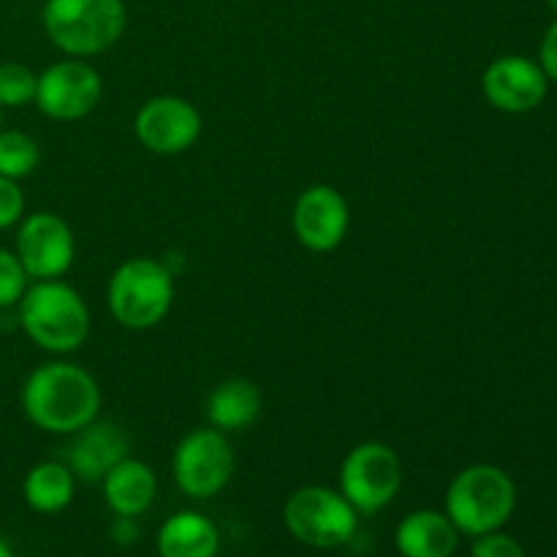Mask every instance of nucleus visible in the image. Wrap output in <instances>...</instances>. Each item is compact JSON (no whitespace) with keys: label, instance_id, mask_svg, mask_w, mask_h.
Here are the masks:
<instances>
[{"label":"nucleus","instance_id":"nucleus-7","mask_svg":"<svg viewBox=\"0 0 557 557\" xmlns=\"http://www.w3.org/2000/svg\"><path fill=\"white\" fill-rule=\"evenodd\" d=\"M403 487V462L392 446L364 441L354 446L341 466V493L357 515H379Z\"/></svg>","mask_w":557,"mask_h":557},{"label":"nucleus","instance_id":"nucleus-11","mask_svg":"<svg viewBox=\"0 0 557 557\" xmlns=\"http://www.w3.org/2000/svg\"><path fill=\"white\" fill-rule=\"evenodd\" d=\"M201 125L199 109L188 98L156 96L136 112L134 134L156 156H180L199 141Z\"/></svg>","mask_w":557,"mask_h":557},{"label":"nucleus","instance_id":"nucleus-19","mask_svg":"<svg viewBox=\"0 0 557 557\" xmlns=\"http://www.w3.org/2000/svg\"><path fill=\"white\" fill-rule=\"evenodd\" d=\"M22 493H25V504L38 515H60L74 500L76 476L65 462H38L27 471Z\"/></svg>","mask_w":557,"mask_h":557},{"label":"nucleus","instance_id":"nucleus-25","mask_svg":"<svg viewBox=\"0 0 557 557\" xmlns=\"http://www.w3.org/2000/svg\"><path fill=\"white\" fill-rule=\"evenodd\" d=\"M539 65H542V71L547 74V79L557 85V16L542 38V47H539Z\"/></svg>","mask_w":557,"mask_h":557},{"label":"nucleus","instance_id":"nucleus-10","mask_svg":"<svg viewBox=\"0 0 557 557\" xmlns=\"http://www.w3.org/2000/svg\"><path fill=\"white\" fill-rule=\"evenodd\" d=\"M14 253L30 281H58L74 264V232L54 212H33L20 221Z\"/></svg>","mask_w":557,"mask_h":557},{"label":"nucleus","instance_id":"nucleus-3","mask_svg":"<svg viewBox=\"0 0 557 557\" xmlns=\"http://www.w3.org/2000/svg\"><path fill=\"white\" fill-rule=\"evenodd\" d=\"M49 41L69 58H96L123 38L128 9L123 0H47L41 9Z\"/></svg>","mask_w":557,"mask_h":557},{"label":"nucleus","instance_id":"nucleus-6","mask_svg":"<svg viewBox=\"0 0 557 557\" xmlns=\"http://www.w3.org/2000/svg\"><path fill=\"white\" fill-rule=\"evenodd\" d=\"M283 520H286L288 533L305 547L335 549L351 542L359 515L343 498L341 490L310 484L288 495L283 506Z\"/></svg>","mask_w":557,"mask_h":557},{"label":"nucleus","instance_id":"nucleus-13","mask_svg":"<svg viewBox=\"0 0 557 557\" xmlns=\"http://www.w3.org/2000/svg\"><path fill=\"white\" fill-rule=\"evenodd\" d=\"M549 79L539 60L525 54H504L495 58L482 74V92L490 107L506 114H525L542 107L547 98Z\"/></svg>","mask_w":557,"mask_h":557},{"label":"nucleus","instance_id":"nucleus-14","mask_svg":"<svg viewBox=\"0 0 557 557\" xmlns=\"http://www.w3.org/2000/svg\"><path fill=\"white\" fill-rule=\"evenodd\" d=\"M123 457H128V438L112 422H90L76 430L65 466L82 482H101Z\"/></svg>","mask_w":557,"mask_h":557},{"label":"nucleus","instance_id":"nucleus-18","mask_svg":"<svg viewBox=\"0 0 557 557\" xmlns=\"http://www.w3.org/2000/svg\"><path fill=\"white\" fill-rule=\"evenodd\" d=\"M158 555L161 557H215L221 547L215 522L199 511H180L169 517L158 531Z\"/></svg>","mask_w":557,"mask_h":557},{"label":"nucleus","instance_id":"nucleus-26","mask_svg":"<svg viewBox=\"0 0 557 557\" xmlns=\"http://www.w3.org/2000/svg\"><path fill=\"white\" fill-rule=\"evenodd\" d=\"M112 539L117 544H134L139 539V525H136V517H117L112 525Z\"/></svg>","mask_w":557,"mask_h":557},{"label":"nucleus","instance_id":"nucleus-29","mask_svg":"<svg viewBox=\"0 0 557 557\" xmlns=\"http://www.w3.org/2000/svg\"><path fill=\"white\" fill-rule=\"evenodd\" d=\"M0 120H3V107H0Z\"/></svg>","mask_w":557,"mask_h":557},{"label":"nucleus","instance_id":"nucleus-22","mask_svg":"<svg viewBox=\"0 0 557 557\" xmlns=\"http://www.w3.org/2000/svg\"><path fill=\"white\" fill-rule=\"evenodd\" d=\"M27 283L30 277L14 250L0 248V310L20 305L22 294L27 292Z\"/></svg>","mask_w":557,"mask_h":557},{"label":"nucleus","instance_id":"nucleus-21","mask_svg":"<svg viewBox=\"0 0 557 557\" xmlns=\"http://www.w3.org/2000/svg\"><path fill=\"white\" fill-rule=\"evenodd\" d=\"M38 74L25 63L5 60L0 63V107L20 109L36 101Z\"/></svg>","mask_w":557,"mask_h":557},{"label":"nucleus","instance_id":"nucleus-28","mask_svg":"<svg viewBox=\"0 0 557 557\" xmlns=\"http://www.w3.org/2000/svg\"><path fill=\"white\" fill-rule=\"evenodd\" d=\"M547 5H549V9H553V14L557 16V0H547Z\"/></svg>","mask_w":557,"mask_h":557},{"label":"nucleus","instance_id":"nucleus-8","mask_svg":"<svg viewBox=\"0 0 557 557\" xmlns=\"http://www.w3.org/2000/svg\"><path fill=\"white\" fill-rule=\"evenodd\" d=\"M172 473L188 498L205 500L221 493L234 473V449L226 433L205 428L185 435L174 449Z\"/></svg>","mask_w":557,"mask_h":557},{"label":"nucleus","instance_id":"nucleus-15","mask_svg":"<svg viewBox=\"0 0 557 557\" xmlns=\"http://www.w3.org/2000/svg\"><path fill=\"white\" fill-rule=\"evenodd\" d=\"M460 544V531L451 525L446 511L419 509L403 517L395 531L400 557H451Z\"/></svg>","mask_w":557,"mask_h":557},{"label":"nucleus","instance_id":"nucleus-4","mask_svg":"<svg viewBox=\"0 0 557 557\" xmlns=\"http://www.w3.org/2000/svg\"><path fill=\"white\" fill-rule=\"evenodd\" d=\"M517 506V487L509 473L498 466H468L451 479L446 490L444 511L460 536H482L500 531L511 520Z\"/></svg>","mask_w":557,"mask_h":557},{"label":"nucleus","instance_id":"nucleus-27","mask_svg":"<svg viewBox=\"0 0 557 557\" xmlns=\"http://www.w3.org/2000/svg\"><path fill=\"white\" fill-rule=\"evenodd\" d=\"M0 557H14V553H11V547L3 542V539H0Z\"/></svg>","mask_w":557,"mask_h":557},{"label":"nucleus","instance_id":"nucleus-5","mask_svg":"<svg viewBox=\"0 0 557 557\" xmlns=\"http://www.w3.org/2000/svg\"><path fill=\"white\" fill-rule=\"evenodd\" d=\"M109 313L125 330H152L174 302V275L163 261L136 256L112 272L107 286Z\"/></svg>","mask_w":557,"mask_h":557},{"label":"nucleus","instance_id":"nucleus-24","mask_svg":"<svg viewBox=\"0 0 557 557\" xmlns=\"http://www.w3.org/2000/svg\"><path fill=\"white\" fill-rule=\"evenodd\" d=\"M25 218V194L20 180L0 177V232L16 226Z\"/></svg>","mask_w":557,"mask_h":557},{"label":"nucleus","instance_id":"nucleus-2","mask_svg":"<svg viewBox=\"0 0 557 557\" xmlns=\"http://www.w3.org/2000/svg\"><path fill=\"white\" fill-rule=\"evenodd\" d=\"M20 324L38 348L49 354H71L82 348L90 332V310L82 294L69 283L36 281L20 299Z\"/></svg>","mask_w":557,"mask_h":557},{"label":"nucleus","instance_id":"nucleus-9","mask_svg":"<svg viewBox=\"0 0 557 557\" xmlns=\"http://www.w3.org/2000/svg\"><path fill=\"white\" fill-rule=\"evenodd\" d=\"M103 98V79L87 60L69 58L47 65L38 74L36 107L47 117L74 123L87 117Z\"/></svg>","mask_w":557,"mask_h":557},{"label":"nucleus","instance_id":"nucleus-17","mask_svg":"<svg viewBox=\"0 0 557 557\" xmlns=\"http://www.w3.org/2000/svg\"><path fill=\"white\" fill-rule=\"evenodd\" d=\"M261 392L248 379H226L207 397V419L221 433H243L259 419Z\"/></svg>","mask_w":557,"mask_h":557},{"label":"nucleus","instance_id":"nucleus-16","mask_svg":"<svg viewBox=\"0 0 557 557\" xmlns=\"http://www.w3.org/2000/svg\"><path fill=\"white\" fill-rule=\"evenodd\" d=\"M103 500L114 517H141L158 495V479L147 462L136 457H123L107 476L101 479Z\"/></svg>","mask_w":557,"mask_h":557},{"label":"nucleus","instance_id":"nucleus-23","mask_svg":"<svg viewBox=\"0 0 557 557\" xmlns=\"http://www.w3.org/2000/svg\"><path fill=\"white\" fill-rule=\"evenodd\" d=\"M471 557H525V549L517 539H511L509 533H482V536L473 539Z\"/></svg>","mask_w":557,"mask_h":557},{"label":"nucleus","instance_id":"nucleus-12","mask_svg":"<svg viewBox=\"0 0 557 557\" xmlns=\"http://www.w3.org/2000/svg\"><path fill=\"white\" fill-rule=\"evenodd\" d=\"M351 212L346 196L332 185H310L297 196L292 210L294 237L310 253H332L348 234Z\"/></svg>","mask_w":557,"mask_h":557},{"label":"nucleus","instance_id":"nucleus-1","mask_svg":"<svg viewBox=\"0 0 557 557\" xmlns=\"http://www.w3.org/2000/svg\"><path fill=\"white\" fill-rule=\"evenodd\" d=\"M25 417L44 433L74 435L96 422L101 386L74 362H44L22 384Z\"/></svg>","mask_w":557,"mask_h":557},{"label":"nucleus","instance_id":"nucleus-20","mask_svg":"<svg viewBox=\"0 0 557 557\" xmlns=\"http://www.w3.org/2000/svg\"><path fill=\"white\" fill-rule=\"evenodd\" d=\"M41 161L38 141L25 131H0V177L22 180Z\"/></svg>","mask_w":557,"mask_h":557}]
</instances>
